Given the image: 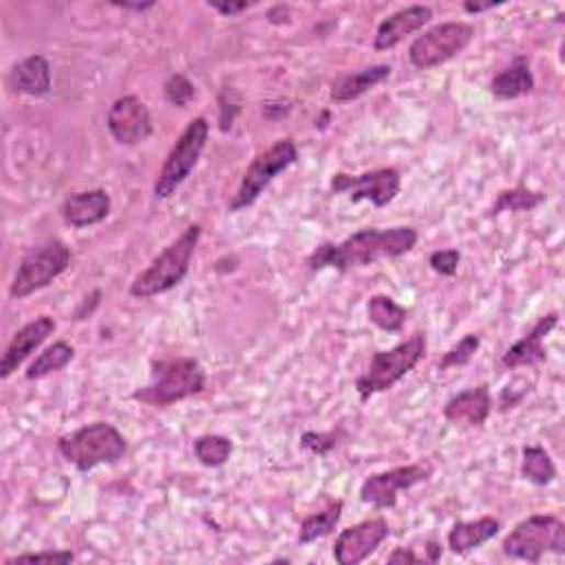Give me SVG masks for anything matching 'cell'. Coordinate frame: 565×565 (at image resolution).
<instances>
[{"label": "cell", "instance_id": "obj_1", "mask_svg": "<svg viewBox=\"0 0 565 565\" xmlns=\"http://www.w3.org/2000/svg\"><path fill=\"white\" fill-rule=\"evenodd\" d=\"M418 230L409 226L398 228H364L347 237L342 244H320L307 259L312 272L334 268L349 272L353 268L373 265L385 259H398L418 246Z\"/></svg>", "mask_w": 565, "mask_h": 565}, {"label": "cell", "instance_id": "obj_2", "mask_svg": "<svg viewBox=\"0 0 565 565\" xmlns=\"http://www.w3.org/2000/svg\"><path fill=\"white\" fill-rule=\"evenodd\" d=\"M150 369V383L133 394L142 405L170 407L206 389V371L195 358H161Z\"/></svg>", "mask_w": 565, "mask_h": 565}, {"label": "cell", "instance_id": "obj_3", "mask_svg": "<svg viewBox=\"0 0 565 565\" xmlns=\"http://www.w3.org/2000/svg\"><path fill=\"white\" fill-rule=\"evenodd\" d=\"M202 230L204 228L200 224L188 226L168 248H163L152 263L133 279L131 296L152 298L177 287L191 272V261L200 246Z\"/></svg>", "mask_w": 565, "mask_h": 565}, {"label": "cell", "instance_id": "obj_4", "mask_svg": "<svg viewBox=\"0 0 565 565\" xmlns=\"http://www.w3.org/2000/svg\"><path fill=\"white\" fill-rule=\"evenodd\" d=\"M427 353V336L416 331L405 342L392 347L389 351H375L369 360L366 371L355 381V392L362 403L371 396L394 389L405 375H409Z\"/></svg>", "mask_w": 565, "mask_h": 565}, {"label": "cell", "instance_id": "obj_5", "mask_svg": "<svg viewBox=\"0 0 565 565\" xmlns=\"http://www.w3.org/2000/svg\"><path fill=\"white\" fill-rule=\"evenodd\" d=\"M60 455L80 473H89L100 464H113L128 451L126 438L109 422L87 425L71 436L60 438Z\"/></svg>", "mask_w": 565, "mask_h": 565}, {"label": "cell", "instance_id": "obj_6", "mask_svg": "<svg viewBox=\"0 0 565 565\" xmlns=\"http://www.w3.org/2000/svg\"><path fill=\"white\" fill-rule=\"evenodd\" d=\"M208 135H211L208 120L195 117L177 137L152 185V193L157 200H170L179 191L181 183L191 177L208 144Z\"/></svg>", "mask_w": 565, "mask_h": 565}, {"label": "cell", "instance_id": "obj_7", "mask_svg": "<svg viewBox=\"0 0 565 565\" xmlns=\"http://www.w3.org/2000/svg\"><path fill=\"white\" fill-rule=\"evenodd\" d=\"M501 552L528 563H539L547 552L565 554V523L556 515H530L504 539Z\"/></svg>", "mask_w": 565, "mask_h": 565}, {"label": "cell", "instance_id": "obj_8", "mask_svg": "<svg viewBox=\"0 0 565 565\" xmlns=\"http://www.w3.org/2000/svg\"><path fill=\"white\" fill-rule=\"evenodd\" d=\"M69 265H71V250L65 241L52 239L34 248L21 261L10 287V296L23 301L49 287L58 276H63L69 270Z\"/></svg>", "mask_w": 565, "mask_h": 565}, {"label": "cell", "instance_id": "obj_9", "mask_svg": "<svg viewBox=\"0 0 565 565\" xmlns=\"http://www.w3.org/2000/svg\"><path fill=\"white\" fill-rule=\"evenodd\" d=\"M296 159H298V148H296L294 139H290V137L279 139L274 146H270L268 150L257 155V159L248 166V170L237 188V195L228 204V211L239 213V211L255 206L257 200L263 195L265 188L281 172H285L290 166H294Z\"/></svg>", "mask_w": 565, "mask_h": 565}, {"label": "cell", "instance_id": "obj_10", "mask_svg": "<svg viewBox=\"0 0 565 565\" xmlns=\"http://www.w3.org/2000/svg\"><path fill=\"white\" fill-rule=\"evenodd\" d=\"M331 193L349 195V202H371L375 208L389 206L403 191V174L396 168H375L362 174L336 172L331 177Z\"/></svg>", "mask_w": 565, "mask_h": 565}, {"label": "cell", "instance_id": "obj_11", "mask_svg": "<svg viewBox=\"0 0 565 565\" xmlns=\"http://www.w3.org/2000/svg\"><path fill=\"white\" fill-rule=\"evenodd\" d=\"M475 30L468 23H442L427 30L409 47V60L416 69H436L460 56L473 41Z\"/></svg>", "mask_w": 565, "mask_h": 565}, {"label": "cell", "instance_id": "obj_12", "mask_svg": "<svg viewBox=\"0 0 565 565\" xmlns=\"http://www.w3.org/2000/svg\"><path fill=\"white\" fill-rule=\"evenodd\" d=\"M431 475H433V466L427 462H416L385 473H375L362 482L360 499L378 510L396 508L400 493L411 490L414 486L427 482Z\"/></svg>", "mask_w": 565, "mask_h": 565}, {"label": "cell", "instance_id": "obj_13", "mask_svg": "<svg viewBox=\"0 0 565 565\" xmlns=\"http://www.w3.org/2000/svg\"><path fill=\"white\" fill-rule=\"evenodd\" d=\"M389 523L383 517L364 519L355 526H349L334 541V558L340 565H358L378 550L389 539Z\"/></svg>", "mask_w": 565, "mask_h": 565}, {"label": "cell", "instance_id": "obj_14", "mask_svg": "<svg viewBox=\"0 0 565 565\" xmlns=\"http://www.w3.org/2000/svg\"><path fill=\"white\" fill-rule=\"evenodd\" d=\"M106 128L122 146L144 144L152 135L150 111L137 95H124L109 109Z\"/></svg>", "mask_w": 565, "mask_h": 565}, {"label": "cell", "instance_id": "obj_15", "mask_svg": "<svg viewBox=\"0 0 565 565\" xmlns=\"http://www.w3.org/2000/svg\"><path fill=\"white\" fill-rule=\"evenodd\" d=\"M56 331V320L52 316H41L32 323H27L23 329H19L8 344L3 360H0V378L8 381L12 373L19 371V366Z\"/></svg>", "mask_w": 565, "mask_h": 565}, {"label": "cell", "instance_id": "obj_16", "mask_svg": "<svg viewBox=\"0 0 565 565\" xmlns=\"http://www.w3.org/2000/svg\"><path fill=\"white\" fill-rule=\"evenodd\" d=\"M433 19V10L427 5H409L398 10L389 19H385L378 30H375L373 47L375 52H387L398 47L407 36L425 30Z\"/></svg>", "mask_w": 565, "mask_h": 565}, {"label": "cell", "instance_id": "obj_17", "mask_svg": "<svg viewBox=\"0 0 565 565\" xmlns=\"http://www.w3.org/2000/svg\"><path fill=\"white\" fill-rule=\"evenodd\" d=\"M558 325V314L550 312L545 316H541L536 320V325L515 344H510L506 349V353L501 355V364L506 369H519V366H530V364H539L547 358L545 351V338L554 331V327Z\"/></svg>", "mask_w": 565, "mask_h": 565}, {"label": "cell", "instance_id": "obj_18", "mask_svg": "<svg viewBox=\"0 0 565 565\" xmlns=\"http://www.w3.org/2000/svg\"><path fill=\"white\" fill-rule=\"evenodd\" d=\"M113 202L111 195L102 188H95V191H84V193H74L65 200L60 213L67 226L82 230L89 226H98L102 224L109 215H111Z\"/></svg>", "mask_w": 565, "mask_h": 565}, {"label": "cell", "instance_id": "obj_19", "mask_svg": "<svg viewBox=\"0 0 565 565\" xmlns=\"http://www.w3.org/2000/svg\"><path fill=\"white\" fill-rule=\"evenodd\" d=\"M493 414V396L488 385L471 387L453 396L444 405V420L457 427H484Z\"/></svg>", "mask_w": 565, "mask_h": 565}, {"label": "cell", "instance_id": "obj_20", "mask_svg": "<svg viewBox=\"0 0 565 565\" xmlns=\"http://www.w3.org/2000/svg\"><path fill=\"white\" fill-rule=\"evenodd\" d=\"M389 76H392V67L389 65H373V67H366V69L355 71V74L340 76L331 84L329 100L336 102V104L353 102V100L362 98L364 93H369L371 89L383 84L385 80H389Z\"/></svg>", "mask_w": 565, "mask_h": 565}, {"label": "cell", "instance_id": "obj_21", "mask_svg": "<svg viewBox=\"0 0 565 565\" xmlns=\"http://www.w3.org/2000/svg\"><path fill=\"white\" fill-rule=\"evenodd\" d=\"M10 84L30 98H45L52 93V65L45 56H30L21 60L12 74H10Z\"/></svg>", "mask_w": 565, "mask_h": 565}, {"label": "cell", "instance_id": "obj_22", "mask_svg": "<svg viewBox=\"0 0 565 565\" xmlns=\"http://www.w3.org/2000/svg\"><path fill=\"white\" fill-rule=\"evenodd\" d=\"M499 530H501V523L495 517H479L475 521H457L447 536V545L453 554H468L471 550L495 539L499 534Z\"/></svg>", "mask_w": 565, "mask_h": 565}, {"label": "cell", "instance_id": "obj_23", "mask_svg": "<svg viewBox=\"0 0 565 565\" xmlns=\"http://www.w3.org/2000/svg\"><path fill=\"white\" fill-rule=\"evenodd\" d=\"M532 91H534V76L530 71L528 58L523 56H519L510 67H506L490 80V93L501 102L530 95Z\"/></svg>", "mask_w": 565, "mask_h": 565}, {"label": "cell", "instance_id": "obj_24", "mask_svg": "<svg viewBox=\"0 0 565 565\" xmlns=\"http://www.w3.org/2000/svg\"><path fill=\"white\" fill-rule=\"evenodd\" d=\"M342 510H344L342 499H329L327 506L320 512H314V515L305 517L301 521V528H298V543L309 545V543L331 534L336 530V526L340 523Z\"/></svg>", "mask_w": 565, "mask_h": 565}, {"label": "cell", "instance_id": "obj_25", "mask_svg": "<svg viewBox=\"0 0 565 565\" xmlns=\"http://www.w3.org/2000/svg\"><path fill=\"white\" fill-rule=\"evenodd\" d=\"M366 316L378 329L389 331V334H398V331H403L409 312H407V307L398 305L392 296L375 294L366 303Z\"/></svg>", "mask_w": 565, "mask_h": 565}, {"label": "cell", "instance_id": "obj_26", "mask_svg": "<svg viewBox=\"0 0 565 565\" xmlns=\"http://www.w3.org/2000/svg\"><path fill=\"white\" fill-rule=\"evenodd\" d=\"M76 355V349L65 342V340H58L54 342L52 347H47L32 364L30 369L25 371V378L27 381H43L47 378V375L56 373V371H63Z\"/></svg>", "mask_w": 565, "mask_h": 565}, {"label": "cell", "instance_id": "obj_27", "mask_svg": "<svg viewBox=\"0 0 565 565\" xmlns=\"http://www.w3.org/2000/svg\"><path fill=\"white\" fill-rule=\"evenodd\" d=\"M521 475L534 486H547L556 479V466L543 447H523Z\"/></svg>", "mask_w": 565, "mask_h": 565}, {"label": "cell", "instance_id": "obj_28", "mask_svg": "<svg viewBox=\"0 0 565 565\" xmlns=\"http://www.w3.org/2000/svg\"><path fill=\"white\" fill-rule=\"evenodd\" d=\"M545 202L543 193L530 191L526 185H517V188H508V191H501L490 208V215H501V213H530L534 208H539Z\"/></svg>", "mask_w": 565, "mask_h": 565}, {"label": "cell", "instance_id": "obj_29", "mask_svg": "<svg viewBox=\"0 0 565 565\" xmlns=\"http://www.w3.org/2000/svg\"><path fill=\"white\" fill-rule=\"evenodd\" d=\"M235 451V444L226 436H202L195 440V457L206 468L224 466Z\"/></svg>", "mask_w": 565, "mask_h": 565}, {"label": "cell", "instance_id": "obj_30", "mask_svg": "<svg viewBox=\"0 0 565 565\" xmlns=\"http://www.w3.org/2000/svg\"><path fill=\"white\" fill-rule=\"evenodd\" d=\"M482 347V336L479 334H468L464 336L457 344H453L444 355L442 360L438 362L440 371H449V369H457V366H464L473 360V355L477 353V349Z\"/></svg>", "mask_w": 565, "mask_h": 565}, {"label": "cell", "instance_id": "obj_31", "mask_svg": "<svg viewBox=\"0 0 565 565\" xmlns=\"http://www.w3.org/2000/svg\"><path fill=\"white\" fill-rule=\"evenodd\" d=\"M197 91H195V84L188 80L183 74H174L166 80L163 84V98L172 104V106H188L193 100H195Z\"/></svg>", "mask_w": 565, "mask_h": 565}, {"label": "cell", "instance_id": "obj_32", "mask_svg": "<svg viewBox=\"0 0 565 565\" xmlns=\"http://www.w3.org/2000/svg\"><path fill=\"white\" fill-rule=\"evenodd\" d=\"M338 447V433H316V431H307L301 436V449L325 457L327 453H331Z\"/></svg>", "mask_w": 565, "mask_h": 565}, {"label": "cell", "instance_id": "obj_33", "mask_svg": "<svg viewBox=\"0 0 565 565\" xmlns=\"http://www.w3.org/2000/svg\"><path fill=\"white\" fill-rule=\"evenodd\" d=\"M76 554L71 550H47V552H32V554H19L5 561V565L14 563H71Z\"/></svg>", "mask_w": 565, "mask_h": 565}, {"label": "cell", "instance_id": "obj_34", "mask_svg": "<svg viewBox=\"0 0 565 565\" xmlns=\"http://www.w3.org/2000/svg\"><path fill=\"white\" fill-rule=\"evenodd\" d=\"M460 261H462V255L460 250H438L429 257V265L436 274L440 276H455L457 270H460Z\"/></svg>", "mask_w": 565, "mask_h": 565}, {"label": "cell", "instance_id": "obj_35", "mask_svg": "<svg viewBox=\"0 0 565 565\" xmlns=\"http://www.w3.org/2000/svg\"><path fill=\"white\" fill-rule=\"evenodd\" d=\"M208 8L228 19V16H237V14L246 12L248 8H252V3H246V0H244V3H213V0H211Z\"/></svg>", "mask_w": 565, "mask_h": 565}, {"label": "cell", "instance_id": "obj_36", "mask_svg": "<svg viewBox=\"0 0 565 565\" xmlns=\"http://www.w3.org/2000/svg\"><path fill=\"white\" fill-rule=\"evenodd\" d=\"M425 558H420L411 547H396L389 556L387 563H422Z\"/></svg>", "mask_w": 565, "mask_h": 565}, {"label": "cell", "instance_id": "obj_37", "mask_svg": "<svg viewBox=\"0 0 565 565\" xmlns=\"http://www.w3.org/2000/svg\"><path fill=\"white\" fill-rule=\"evenodd\" d=\"M113 8L128 10V12H148V10L155 8V3H152V0H148V3H126V0H124V3H120V0H115Z\"/></svg>", "mask_w": 565, "mask_h": 565}, {"label": "cell", "instance_id": "obj_38", "mask_svg": "<svg viewBox=\"0 0 565 565\" xmlns=\"http://www.w3.org/2000/svg\"><path fill=\"white\" fill-rule=\"evenodd\" d=\"M497 5H501V3H464V12H468V14H482V12H488V10H493V8H497Z\"/></svg>", "mask_w": 565, "mask_h": 565}]
</instances>
